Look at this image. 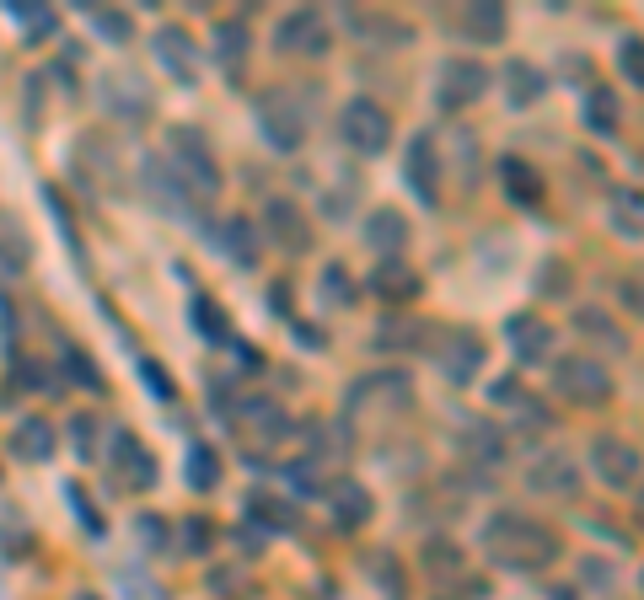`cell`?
<instances>
[{
  "label": "cell",
  "mask_w": 644,
  "mask_h": 600,
  "mask_svg": "<svg viewBox=\"0 0 644 600\" xmlns=\"http://www.w3.org/2000/svg\"><path fill=\"white\" fill-rule=\"evenodd\" d=\"M483 552L494 563H505V569H543V563L558 558V536H553L548 525L527 520V514L505 510L483 525Z\"/></svg>",
  "instance_id": "6da1fadb"
},
{
  "label": "cell",
  "mask_w": 644,
  "mask_h": 600,
  "mask_svg": "<svg viewBox=\"0 0 644 600\" xmlns=\"http://www.w3.org/2000/svg\"><path fill=\"white\" fill-rule=\"evenodd\" d=\"M553 392L564 403H580V408H602L613 397V370L596 359V354H569L553 365Z\"/></svg>",
  "instance_id": "7a4b0ae2"
},
{
  "label": "cell",
  "mask_w": 644,
  "mask_h": 600,
  "mask_svg": "<svg viewBox=\"0 0 644 600\" xmlns=\"http://www.w3.org/2000/svg\"><path fill=\"white\" fill-rule=\"evenodd\" d=\"M173 177H178V188H184L188 199L199 193V199H215L220 193V162L210 156V145L193 135V129H173Z\"/></svg>",
  "instance_id": "3957f363"
},
{
  "label": "cell",
  "mask_w": 644,
  "mask_h": 600,
  "mask_svg": "<svg viewBox=\"0 0 644 600\" xmlns=\"http://www.w3.org/2000/svg\"><path fill=\"white\" fill-rule=\"evenodd\" d=\"M339 135H344L350 151H361V156H381V151L392 145V118H387L381 102H370V97H350V102L339 107Z\"/></svg>",
  "instance_id": "277c9868"
},
{
  "label": "cell",
  "mask_w": 644,
  "mask_h": 600,
  "mask_svg": "<svg viewBox=\"0 0 644 600\" xmlns=\"http://www.w3.org/2000/svg\"><path fill=\"white\" fill-rule=\"evenodd\" d=\"M258 129H264V140H269L275 151H301V140H306V113H301L295 91H269V97H258Z\"/></svg>",
  "instance_id": "5b68a950"
},
{
  "label": "cell",
  "mask_w": 644,
  "mask_h": 600,
  "mask_svg": "<svg viewBox=\"0 0 644 600\" xmlns=\"http://www.w3.org/2000/svg\"><path fill=\"white\" fill-rule=\"evenodd\" d=\"M591 472H596L607 488H634L644 477V456L629 439H618V434H596V439H591Z\"/></svg>",
  "instance_id": "8992f818"
},
{
  "label": "cell",
  "mask_w": 644,
  "mask_h": 600,
  "mask_svg": "<svg viewBox=\"0 0 644 600\" xmlns=\"http://www.w3.org/2000/svg\"><path fill=\"white\" fill-rule=\"evenodd\" d=\"M275 49L285 54H328V22H323V11H312V5H295V11H285L275 22Z\"/></svg>",
  "instance_id": "52a82bcc"
},
{
  "label": "cell",
  "mask_w": 644,
  "mask_h": 600,
  "mask_svg": "<svg viewBox=\"0 0 644 600\" xmlns=\"http://www.w3.org/2000/svg\"><path fill=\"white\" fill-rule=\"evenodd\" d=\"M403 177L414 182V193H419L425 204H435V199H441V145H435V135H430V129L408 135V151H403Z\"/></svg>",
  "instance_id": "ba28073f"
},
{
  "label": "cell",
  "mask_w": 644,
  "mask_h": 600,
  "mask_svg": "<svg viewBox=\"0 0 644 600\" xmlns=\"http://www.w3.org/2000/svg\"><path fill=\"white\" fill-rule=\"evenodd\" d=\"M108 467L124 477V488H151V483H156V456L135 439V429H113V439H108Z\"/></svg>",
  "instance_id": "9c48e42d"
},
{
  "label": "cell",
  "mask_w": 644,
  "mask_h": 600,
  "mask_svg": "<svg viewBox=\"0 0 644 600\" xmlns=\"http://www.w3.org/2000/svg\"><path fill=\"white\" fill-rule=\"evenodd\" d=\"M489 86H494V76L478 60H446L441 65V107H472Z\"/></svg>",
  "instance_id": "30bf717a"
},
{
  "label": "cell",
  "mask_w": 644,
  "mask_h": 600,
  "mask_svg": "<svg viewBox=\"0 0 644 600\" xmlns=\"http://www.w3.org/2000/svg\"><path fill=\"white\" fill-rule=\"evenodd\" d=\"M527 483H532L538 494H548V499H569V494L580 488V461L564 456V450H543V456L527 467Z\"/></svg>",
  "instance_id": "8fae6325"
},
{
  "label": "cell",
  "mask_w": 644,
  "mask_h": 600,
  "mask_svg": "<svg viewBox=\"0 0 644 600\" xmlns=\"http://www.w3.org/2000/svg\"><path fill=\"white\" fill-rule=\"evenodd\" d=\"M505 343L516 348L521 365H538V359H548L553 354V328L538 317V311H516V317L505 322Z\"/></svg>",
  "instance_id": "7c38bea8"
},
{
  "label": "cell",
  "mask_w": 644,
  "mask_h": 600,
  "mask_svg": "<svg viewBox=\"0 0 644 600\" xmlns=\"http://www.w3.org/2000/svg\"><path fill=\"white\" fill-rule=\"evenodd\" d=\"M264 226H269V237H275L285 253H306L312 247V226H306V215L290 199H269L264 204Z\"/></svg>",
  "instance_id": "4fadbf2b"
},
{
  "label": "cell",
  "mask_w": 644,
  "mask_h": 600,
  "mask_svg": "<svg viewBox=\"0 0 644 600\" xmlns=\"http://www.w3.org/2000/svg\"><path fill=\"white\" fill-rule=\"evenodd\" d=\"M478 370H483V343L472 339V333L446 339V348H441V375H446L452 386H467Z\"/></svg>",
  "instance_id": "5bb4252c"
},
{
  "label": "cell",
  "mask_w": 644,
  "mask_h": 600,
  "mask_svg": "<svg viewBox=\"0 0 644 600\" xmlns=\"http://www.w3.org/2000/svg\"><path fill=\"white\" fill-rule=\"evenodd\" d=\"M580 124H585L591 135H618V124H623V102H618V91L591 86V91L580 97Z\"/></svg>",
  "instance_id": "9a60e30c"
},
{
  "label": "cell",
  "mask_w": 644,
  "mask_h": 600,
  "mask_svg": "<svg viewBox=\"0 0 644 600\" xmlns=\"http://www.w3.org/2000/svg\"><path fill=\"white\" fill-rule=\"evenodd\" d=\"M366 247L381 257H397L408 247V220H403L397 209H376L366 220Z\"/></svg>",
  "instance_id": "2e32d148"
},
{
  "label": "cell",
  "mask_w": 644,
  "mask_h": 600,
  "mask_svg": "<svg viewBox=\"0 0 644 600\" xmlns=\"http://www.w3.org/2000/svg\"><path fill=\"white\" fill-rule=\"evenodd\" d=\"M156 60L178 76V81H193V38H188L184 27H156Z\"/></svg>",
  "instance_id": "e0dca14e"
},
{
  "label": "cell",
  "mask_w": 644,
  "mask_h": 600,
  "mask_svg": "<svg viewBox=\"0 0 644 600\" xmlns=\"http://www.w3.org/2000/svg\"><path fill=\"white\" fill-rule=\"evenodd\" d=\"M543 91H548V76L532 60H510L505 65V97H510V107H532Z\"/></svg>",
  "instance_id": "ac0fdd59"
},
{
  "label": "cell",
  "mask_w": 644,
  "mask_h": 600,
  "mask_svg": "<svg viewBox=\"0 0 644 600\" xmlns=\"http://www.w3.org/2000/svg\"><path fill=\"white\" fill-rule=\"evenodd\" d=\"M414 290H419V279L397 257H381V268L370 273V295H381V301H414Z\"/></svg>",
  "instance_id": "d6986e66"
},
{
  "label": "cell",
  "mask_w": 644,
  "mask_h": 600,
  "mask_svg": "<svg viewBox=\"0 0 644 600\" xmlns=\"http://www.w3.org/2000/svg\"><path fill=\"white\" fill-rule=\"evenodd\" d=\"M215 242L226 247V257L237 263V268H253L258 263V231H253V220H220V231H215Z\"/></svg>",
  "instance_id": "ffe728a7"
},
{
  "label": "cell",
  "mask_w": 644,
  "mask_h": 600,
  "mask_svg": "<svg viewBox=\"0 0 644 600\" xmlns=\"http://www.w3.org/2000/svg\"><path fill=\"white\" fill-rule=\"evenodd\" d=\"M328 510H333V520H339L344 531H355V525L370 520V494L361 483H333V488H328Z\"/></svg>",
  "instance_id": "44dd1931"
},
{
  "label": "cell",
  "mask_w": 644,
  "mask_h": 600,
  "mask_svg": "<svg viewBox=\"0 0 644 600\" xmlns=\"http://www.w3.org/2000/svg\"><path fill=\"white\" fill-rule=\"evenodd\" d=\"M248 520L264 525V531H290L295 525V505L269 494V488H258V494H248Z\"/></svg>",
  "instance_id": "7402d4cb"
},
{
  "label": "cell",
  "mask_w": 644,
  "mask_h": 600,
  "mask_svg": "<svg viewBox=\"0 0 644 600\" xmlns=\"http://www.w3.org/2000/svg\"><path fill=\"white\" fill-rule=\"evenodd\" d=\"M11 450L22 461H49L54 456V429H49V419H22L16 434H11Z\"/></svg>",
  "instance_id": "603a6c76"
},
{
  "label": "cell",
  "mask_w": 644,
  "mask_h": 600,
  "mask_svg": "<svg viewBox=\"0 0 644 600\" xmlns=\"http://www.w3.org/2000/svg\"><path fill=\"white\" fill-rule=\"evenodd\" d=\"M607 209H613V231H623V237L644 242V193L640 188H618Z\"/></svg>",
  "instance_id": "cb8c5ba5"
},
{
  "label": "cell",
  "mask_w": 644,
  "mask_h": 600,
  "mask_svg": "<svg viewBox=\"0 0 644 600\" xmlns=\"http://www.w3.org/2000/svg\"><path fill=\"white\" fill-rule=\"evenodd\" d=\"M248 49H253V33H248V22H220V27H215V60H220L226 71H242Z\"/></svg>",
  "instance_id": "d4e9b609"
},
{
  "label": "cell",
  "mask_w": 644,
  "mask_h": 600,
  "mask_svg": "<svg viewBox=\"0 0 644 600\" xmlns=\"http://www.w3.org/2000/svg\"><path fill=\"white\" fill-rule=\"evenodd\" d=\"M462 450L478 461V467H500L505 461V434L489 424H467V434H462Z\"/></svg>",
  "instance_id": "484cf974"
},
{
  "label": "cell",
  "mask_w": 644,
  "mask_h": 600,
  "mask_svg": "<svg viewBox=\"0 0 644 600\" xmlns=\"http://www.w3.org/2000/svg\"><path fill=\"white\" fill-rule=\"evenodd\" d=\"M500 177H505V193H510L516 204H538V199H543V182H538V171L527 167L521 156H505V162H500Z\"/></svg>",
  "instance_id": "4316f807"
},
{
  "label": "cell",
  "mask_w": 644,
  "mask_h": 600,
  "mask_svg": "<svg viewBox=\"0 0 644 600\" xmlns=\"http://www.w3.org/2000/svg\"><path fill=\"white\" fill-rule=\"evenodd\" d=\"M188 488H199V494H210L215 483H220V456H215V445H188Z\"/></svg>",
  "instance_id": "83f0119b"
},
{
  "label": "cell",
  "mask_w": 644,
  "mask_h": 600,
  "mask_svg": "<svg viewBox=\"0 0 644 600\" xmlns=\"http://www.w3.org/2000/svg\"><path fill=\"white\" fill-rule=\"evenodd\" d=\"M462 33H467V38H478V43H494V38L505 33V11L478 0V5H467V11H462Z\"/></svg>",
  "instance_id": "f1b7e54d"
},
{
  "label": "cell",
  "mask_w": 644,
  "mask_h": 600,
  "mask_svg": "<svg viewBox=\"0 0 644 600\" xmlns=\"http://www.w3.org/2000/svg\"><path fill=\"white\" fill-rule=\"evenodd\" d=\"M188 317H193V328L204 333L210 343H231V328H226V311L210 301V295H193V306H188Z\"/></svg>",
  "instance_id": "f546056e"
},
{
  "label": "cell",
  "mask_w": 644,
  "mask_h": 600,
  "mask_svg": "<svg viewBox=\"0 0 644 600\" xmlns=\"http://www.w3.org/2000/svg\"><path fill=\"white\" fill-rule=\"evenodd\" d=\"M317 295H323V306H350V301H355V279L344 273V263H323Z\"/></svg>",
  "instance_id": "4dcf8cb0"
},
{
  "label": "cell",
  "mask_w": 644,
  "mask_h": 600,
  "mask_svg": "<svg viewBox=\"0 0 644 600\" xmlns=\"http://www.w3.org/2000/svg\"><path fill=\"white\" fill-rule=\"evenodd\" d=\"M574 328L585 333V339L607 343V348H623V328L607 317V311H596V306H585V311H574Z\"/></svg>",
  "instance_id": "1f68e13d"
},
{
  "label": "cell",
  "mask_w": 644,
  "mask_h": 600,
  "mask_svg": "<svg viewBox=\"0 0 644 600\" xmlns=\"http://www.w3.org/2000/svg\"><path fill=\"white\" fill-rule=\"evenodd\" d=\"M60 370H65V386H71V381H76L81 392H97V386H102L97 365L87 359V354H81V348H76V343H65V354H60Z\"/></svg>",
  "instance_id": "d6a6232c"
},
{
  "label": "cell",
  "mask_w": 644,
  "mask_h": 600,
  "mask_svg": "<svg viewBox=\"0 0 644 600\" xmlns=\"http://www.w3.org/2000/svg\"><path fill=\"white\" fill-rule=\"evenodd\" d=\"M5 16H11L27 38H49V33H54V11H49V5H5Z\"/></svg>",
  "instance_id": "836d02e7"
},
{
  "label": "cell",
  "mask_w": 644,
  "mask_h": 600,
  "mask_svg": "<svg viewBox=\"0 0 644 600\" xmlns=\"http://www.w3.org/2000/svg\"><path fill=\"white\" fill-rule=\"evenodd\" d=\"M618 71H623L629 86L644 91V38H623V43H618Z\"/></svg>",
  "instance_id": "e575fe53"
},
{
  "label": "cell",
  "mask_w": 644,
  "mask_h": 600,
  "mask_svg": "<svg viewBox=\"0 0 644 600\" xmlns=\"http://www.w3.org/2000/svg\"><path fill=\"white\" fill-rule=\"evenodd\" d=\"M317 472H323V461H317V456H306V461H290V467H285V477H290L301 494H323V477H317Z\"/></svg>",
  "instance_id": "d590c367"
},
{
  "label": "cell",
  "mask_w": 644,
  "mask_h": 600,
  "mask_svg": "<svg viewBox=\"0 0 644 600\" xmlns=\"http://www.w3.org/2000/svg\"><path fill=\"white\" fill-rule=\"evenodd\" d=\"M0 268H27V237H16L11 226H0Z\"/></svg>",
  "instance_id": "8d00e7d4"
},
{
  "label": "cell",
  "mask_w": 644,
  "mask_h": 600,
  "mask_svg": "<svg viewBox=\"0 0 644 600\" xmlns=\"http://www.w3.org/2000/svg\"><path fill=\"white\" fill-rule=\"evenodd\" d=\"M92 27L102 38H113V43H129V33H135L124 11H92Z\"/></svg>",
  "instance_id": "74e56055"
},
{
  "label": "cell",
  "mask_w": 644,
  "mask_h": 600,
  "mask_svg": "<svg viewBox=\"0 0 644 600\" xmlns=\"http://www.w3.org/2000/svg\"><path fill=\"white\" fill-rule=\"evenodd\" d=\"M65 499H71V505L81 510V520H87V531H92V536H102V514H97V510H92V499L81 494V483H65Z\"/></svg>",
  "instance_id": "f35d334b"
},
{
  "label": "cell",
  "mask_w": 644,
  "mask_h": 600,
  "mask_svg": "<svg viewBox=\"0 0 644 600\" xmlns=\"http://www.w3.org/2000/svg\"><path fill=\"white\" fill-rule=\"evenodd\" d=\"M140 375H146V381L156 386V397H162V403H173V375H167V370H162L156 359H140Z\"/></svg>",
  "instance_id": "ab89813d"
},
{
  "label": "cell",
  "mask_w": 644,
  "mask_h": 600,
  "mask_svg": "<svg viewBox=\"0 0 644 600\" xmlns=\"http://www.w3.org/2000/svg\"><path fill=\"white\" fill-rule=\"evenodd\" d=\"M71 445H76L81 456H92V419H87V413L71 419Z\"/></svg>",
  "instance_id": "60d3db41"
},
{
  "label": "cell",
  "mask_w": 644,
  "mask_h": 600,
  "mask_svg": "<svg viewBox=\"0 0 644 600\" xmlns=\"http://www.w3.org/2000/svg\"><path fill=\"white\" fill-rule=\"evenodd\" d=\"M489 403H505V408H510V403H521V386H516V375H500V381L489 386Z\"/></svg>",
  "instance_id": "b9f144b4"
},
{
  "label": "cell",
  "mask_w": 644,
  "mask_h": 600,
  "mask_svg": "<svg viewBox=\"0 0 644 600\" xmlns=\"http://www.w3.org/2000/svg\"><path fill=\"white\" fill-rule=\"evenodd\" d=\"M184 541L204 552V547H210V525H204V520H188V525H184Z\"/></svg>",
  "instance_id": "7bdbcfd3"
},
{
  "label": "cell",
  "mask_w": 644,
  "mask_h": 600,
  "mask_svg": "<svg viewBox=\"0 0 644 600\" xmlns=\"http://www.w3.org/2000/svg\"><path fill=\"white\" fill-rule=\"evenodd\" d=\"M162 536H167V531H162V520H156V514H140V541L162 547Z\"/></svg>",
  "instance_id": "ee69618b"
},
{
  "label": "cell",
  "mask_w": 644,
  "mask_h": 600,
  "mask_svg": "<svg viewBox=\"0 0 644 600\" xmlns=\"http://www.w3.org/2000/svg\"><path fill=\"white\" fill-rule=\"evenodd\" d=\"M640 520H644V488H640Z\"/></svg>",
  "instance_id": "f6af8a7d"
},
{
  "label": "cell",
  "mask_w": 644,
  "mask_h": 600,
  "mask_svg": "<svg viewBox=\"0 0 644 600\" xmlns=\"http://www.w3.org/2000/svg\"><path fill=\"white\" fill-rule=\"evenodd\" d=\"M81 600H92V596H81Z\"/></svg>",
  "instance_id": "bcb514c9"
}]
</instances>
